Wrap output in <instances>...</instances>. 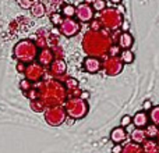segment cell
<instances>
[{"label": "cell", "mask_w": 159, "mask_h": 153, "mask_svg": "<svg viewBox=\"0 0 159 153\" xmlns=\"http://www.w3.org/2000/svg\"><path fill=\"white\" fill-rule=\"evenodd\" d=\"M82 50L88 57L103 59L107 56L110 46L113 45V38L105 31L88 29L82 38Z\"/></svg>", "instance_id": "1"}, {"label": "cell", "mask_w": 159, "mask_h": 153, "mask_svg": "<svg viewBox=\"0 0 159 153\" xmlns=\"http://www.w3.org/2000/svg\"><path fill=\"white\" fill-rule=\"evenodd\" d=\"M36 90H38V99L43 102L46 107L53 106H63L67 100V90L64 88L63 82L59 79H48L35 85Z\"/></svg>", "instance_id": "2"}, {"label": "cell", "mask_w": 159, "mask_h": 153, "mask_svg": "<svg viewBox=\"0 0 159 153\" xmlns=\"http://www.w3.org/2000/svg\"><path fill=\"white\" fill-rule=\"evenodd\" d=\"M13 55L17 61L24 64L34 63L38 56V46L32 39H22V41L17 42L16 46L13 49Z\"/></svg>", "instance_id": "3"}, {"label": "cell", "mask_w": 159, "mask_h": 153, "mask_svg": "<svg viewBox=\"0 0 159 153\" xmlns=\"http://www.w3.org/2000/svg\"><path fill=\"white\" fill-rule=\"evenodd\" d=\"M64 110H66L67 117L73 118V120H80L84 118L89 111V106H88L87 100H82L81 98H70L63 104Z\"/></svg>", "instance_id": "4"}, {"label": "cell", "mask_w": 159, "mask_h": 153, "mask_svg": "<svg viewBox=\"0 0 159 153\" xmlns=\"http://www.w3.org/2000/svg\"><path fill=\"white\" fill-rule=\"evenodd\" d=\"M99 21H101V25L105 27L106 29L109 31H115L119 29L123 24L124 18H123V14H120L117 11V8H105L103 11H101L99 14Z\"/></svg>", "instance_id": "5"}, {"label": "cell", "mask_w": 159, "mask_h": 153, "mask_svg": "<svg viewBox=\"0 0 159 153\" xmlns=\"http://www.w3.org/2000/svg\"><path fill=\"white\" fill-rule=\"evenodd\" d=\"M45 121L49 124L50 127H59L66 121L67 114L63 106H53V107H46L43 113Z\"/></svg>", "instance_id": "6"}, {"label": "cell", "mask_w": 159, "mask_h": 153, "mask_svg": "<svg viewBox=\"0 0 159 153\" xmlns=\"http://www.w3.org/2000/svg\"><path fill=\"white\" fill-rule=\"evenodd\" d=\"M124 68V63L120 60V57H112V56H106L102 63V70L106 75L116 76L119 75Z\"/></svg>", "instance_id": "7"}, {"label": "cell", "mask_w": 159, "mask_h": 153, "mask_svg": "<svg viewBox=\"0 0 159 153\" xmlns=\"http://www.w3.org/2000/svg\"><path fill=\"white\" fill-rule=\"evenodd\" d=\"M45 67H42L39 63H30L27 64V67H25V71H24V75H25V79L27 81H30L31 84H38V82H41L42 79H43L45 76Z\"/></svg>", "instance_id": "8"}, {"label": "cell", "mask_w": 159, "mask_h": 153, "mask_svg": "<svg viewBox=\"0 0 159 153\" xmlns=\"http://www.w3.org/2000/svg\"><path fill=\"white\" fill-rule=\"evenodd\" d=\"M59 31L66 38H73L80 32V22L74 18H63L61 24L59 25Z\"/></svg>", "instance_id": "9"}, {"label": "cell", "mask_w": 159, "mask_h": 153, "mask_svg": "<svg viewBox=\"0 0 159 153\" xmlns=\"http://www.w3.org/2000/svg\"><path fill=\"white\" fill-rule=\"evenodd\" d=\"M48 68H49L48 72H49L50 76H53L55 79H59V81L61 82L64 78V75H66V72H67V64L63 59H55L53 63L50 64Z\"/></svg>", "instance_id": "10"}, {"label": "cell", "mask_w": 159, "mask_h": 153, "mask_svg": "<svg viewBox=\"0 0 159 153\" xmlns=\"http://www.w3.org/2000/svg\"><path fill=\"white\" fill-rule=\"evenodd\" d=\"M75 17L78 22H91L93 20V8L92 6L81 3L78 7H75Z\"/></svg>", "instance_id": "11"}, {"label": "cell", "mask_w": 159, "mask_h": 153, "mask_svg": "<svg viewBox=\"0 0 159 153\" xmlns=\"http://www.w3.org/2000/svg\"><path fill=\"white\" fill-rule=\"evenodd\" d=\"M36 60L41 64L42 67H49L50 64L55 60V55H53V50L48 47H42V49L38 50V56H36Z\"/></svg>", "instance_id": "12"}, {"label": "cell", "mask_w": 159, "mask_h": 153, "mask_svg": "<svg viewBox=\"0 0 159 153\" xmlns=\"http://www.w3.org/2000/svg\"><path fill=\"white\" fill-rule=\"evenodd\" d=\"M82 67L84 70L88 72V74H96L102 70V61L101 59H96V57H85L84 63H82Z\"/></svg>", "instance_id": "13"}, {"label": "cell", "mask_w": 159, "mask_h": 153, "mask_svg": "<svg viewBox=\"0 0 159 153\" xmlns=\"http://www.w3.org/2000/svg\"><path fill=\"white\" fill-rule=\"evenodd\" d=\"M134 43V38L130 32H121L117 38V46L120 47L121 50H127L133 46Z\"/></svg>", "instance_id": "14"}, {"label": "cell", "mask_w": 159, "mask_h": 153, "mask_svg": "<svg viewBox=\"0 0 159 153\" xmlns=\"http://www.w3.org/2000/svg\"><path fill=\"white\" fill-rule=\"evenodd\" d=\"M149 124V117L147 111H137L133 117V125L137 128H145Z\"/></svg>", "instance_id": "15"}, {"label": "cell", "mask_w": 159, "mask_h": 153, "mask_svg": "<svg viewBox=\"0 0 159 153\" xmlns=\"http://www.w3.org/2000/svg\"><path fill=\"white\" fill-rule=\"evenodd\" d=\"M127 138V132H126V128H123V127H116V128L112 129V132H110V139H112V142L115 143H121L124 142Z\"/></svg>", "instance_id": "16"}, {"label": "cell", "mask_w": 159, "mask_h": 153, "mask_svg": "<svg viewBox=\"0 0 159 153\" xmlns=\"http://www.w3.org/2000/svg\"><path fill=\"white\" fill-rule=\"evenodd\" d=\"M131 142L134 143H138V145H143L144 142H145L148 138H147L145 135V131H144V128H135L134 131L131 132Z\"/></svg>", "instance_id": "17"}, {"label": "cell", "mask_w": 159, "mask_h": 153, "mask_svg": "<svg viewBox=\"0 0 159 153\" xmlns=\"http://www.w3.org/2000/svg\"><path fill=\"white\" fill-rule=\"evenodd\" d=\"M30 10H31V14H32L34 17H36V18H41V17H43L45 14H46V7H45V4L41 2H34L32 7H31Z\"/></svg>", "instance_id": "18"}, {"label": "cell", "mask_w": 159, "mask_h": 153, "mask_svg": "<svg viewBox=\"0 0 159 153\" xmlns=\"http://www.w3.org/2000/svg\"><path fill=\"white\" fill-rule=\"evenodd\" d=\"M144 153H159V145L157 139H147L145 142L141 145Z\"/></svg>", "instance_id": "19"}, {"label": "cell", "mask_w": 159, "mask_h": 153, "mask_svg": "<svg viewBox=\"0 0 159 153\" xmlns=\"http://www.w3.org/2000/svg\"><path fill=\"white\" fill-rule=\"evenodd\" d=\"M121 153H144V151L141 148V145L131 142V143H127L126 146H123Z\"/></svg>", "instance_id": "20"}, {"label": "cell", "mask_w": 159, "mask_h": 153, "mask_svg": "<svg viewBox=\"0 0 159 153\" xmlns=\"http://www.w3.org/2000/svg\"><path fill=\"white\" fill-rule=\"evenodd\" d=\"M144 131H145V135H147L148 139H155V138H158L159 127L154 125V124H148V125L144 128Z\"/></svg>", "instance_id": "21"}, {"label": "cell", "mask_w": 159, "mask_h": 153, "mask_svg": "<svg viewBox=\"0 0 159 153\" xmlns=\"http://www.w3.org/2000/svg\"><path fill=\"white\" fill-rule=\"evenodd\" d=\"M120 60L123 61L124 64H131L133 61H134V53L131 52L130 49H127V50H121L120 52Z\"/></svg>", "instance_id": "22"}, {"label": "cell", "mask_w": 159, "mask_h": 153, "mask_svg": "<svg viewBox=\"0 0 159 153\" xmlns=\"http://www.w3.org/2000/svg\"><path fill=\"white\" fill-rule=\"evenodd\" d=\"M61 15L64 18H74L75 17V7L73 4H64L61 7Z\"/></svg>", "instance_id": "23"}, {"label": "cell", "mask_w": 159, "mask_h": 153, "mask_svg": "<svg viewBox=\"0 0 159 153\" xmlns=\"http://www.w3.org/2000/svg\"><path fill=\"white\" fill-rule=\"evenodd\" d=\"M31 110L35 113H45L46 110V106L43 104V102L41 99H35V100H31Z\"/></svg>", "instance_id": "24"}, {"label": "cell", "mask_w": 159, "mask_h": 153, "mask_svg": "<svg viewBox=\"0 0 159 153\" xmlns=\"http://www.w3.org/2000/svg\"><path fill=\"white\" fill-rule=\"evenodd\" d=\"M149 120L154 125L159 127V106H154L151 110H149V114H148Z\"/></svg>", "instance_id": "25"}, {"label": "cell", "mask_w": 159, "mask_h": 153, "mask_svg": "<svg viewBox=\"0 0 159 153\" xmlns=\"http://www.w3.org/2000/svg\"><path fill=\"white\" fill-rule=\"evenodd\" d=\"M63 18H64V17L61 15L60 13H52V14H50V22H52L55 27H57V28H59V25L61 24Z\"/></svg>", "instance_id": "26"}, {"label": "cell", "mask_w": 159, "mask_h": 153, "mask_svg": "<svg viewBox=\"0 0 159 153\" xmlns=\"http://www.w3.org/2000/svg\"><path fill=\"white\" fill-rule=\"evenodd\" d=\"M92 8H93V11L101 13V11H103L106 8V3H105V0H95L92 3Z\"/></svg>", "instance_id": "27"}, {"label": "cell", "mask_w": 159, "mask_h": 153, "mask_svg": "<svg viewBox=\"0 0 159 153\" xmlns=\"http://www.w3.org/2000/svg\"><path fill=\"white\" fill-rule=\"evenodd\" d=\"M120 52L121 49L117 46V45H112L109 49V52H107V56H112V57H117V56H120Z\"/></svg>", "instance_id": "28"}, {"label": "cell", "mask_w": 159, "mask_h": 153, "mask_svg": "<svg viewBox=\"0 0 159 153\" xmlns=\"http://www.w3.org/2000/svg\"><path fill=\"white\" fill-rule=\"evenodd\" d=\"M17 3H18V6L21 8H24V10H30L34 4L32 0H17Z\"/></svg>", "instance_id": "29"}, {"label": "cell", "mask_w": 159, "mask_h": 153, "mask_svg": "<svg viewBox=\"0 0 159 153\" xmlns=\"http://www.w3.org/2000/svg\"><path fill=\"white\" fill-rule=\"evenodd\" d=\"M25 96H27L30 100H35V99H38V90H36V88L32 85V88H31V89L25 93Z\"/></svg>", "instance_id": "30"}, {"label": "cell", "mask_w": 159, "mask_h": 153, "mask_svg": "<svg viewBox=\"0 0 159 153\" xmlns=\"http://www.w3.org/2000/svg\"><path fill=\"white\" fill-rule=\"evenodd\" d=\"M20 88H21V90H22L24 93H27L28 90L32 88V84H31L30 81H27V79H22V81L20 82Z\"/></svg>", "instance_id": "31"}, {"label": "cell", "mask_w": 159, "mask_h": 153, "mask_svg": "<svg viewBox=\"0 0 159 153\" xmlns=\"http://www.w3.org/2000/svg\"><path fill=\"white\" fill-rule=\"evenodd\" d=\"M130 124H133V117H130V116H123V118H121V121H120V127L126 128Z\"/></svg>", "instance_id": "32"}, {"label": "cell", "mask_w": 159, "mask_h": 153, "mask_svg": "<svg viewBox=\"0 0 159 153\" xmlns=\"http://www.w3.org/2000/svg\"><path fill=\"white\" fill-rule=\"evenodd\" d=\"M101 21L99 20H92L91 21V29H93V31H101Z\"/></svg>", "instance_id": "33"}, {"label": "cell", "mask_w": 159, "mask_h": 153, "mask_svg": "<svg viewBox=\"0 0 159 153\" xmlns=\"http://www.w3.org/2000/svg\"><path fill=\"white\" fill-rule=\"evenodd\" d=\"M48 2H49L50 8H52V10H53V7H55V8H57L61 4V0H48Z\"/></svg>", "instance_id": "34"}, {"label": "cell", "mask_w": 159, "mask_h": 153, "mask_svg": "<svg viewBox=\"0 0 159 153\" xmlns=\"http://www.w3.org/2000/svg\"><path fill=\"white\" fill-rule=\"evenodd\" d=\"M25 67H27V64H24V63H20V61H17V66H16V68H17V71H18V72H22V74H24V71H25Z\"/></svg>", "instance_id": "35"}, {"label": "cell", "mask_w": 159, "mask_h": 153, "mask_svg": "<svg viewBox=\"0 0 159 153\" xmlns=\"http://www.w3.org/2000/svg\"><path fill=\"white\" fill-rule=\"evenodd\" d=\"M143 107H144L143 111H149V110L152 109V103L149 100H145V102H144V106Z\"/></svg>", "instance_id": "36"}, {"label": "cell", "mask_w": 159, "mask_h": 153, "mask_svg": "<svg viewBox=\"0 0 159 153\" xmlns=\"http://www.w3.org/2000/svg\"><path fill=\"white\" fill-rule=\"evenodd\" d=\"M121 149H123V146H121L120 143H116L112 148V153H121Z\"/></svg>", "instance_id": "37"}, {"label": "cell", "mask_w": 159, "mask_h": 153, "mask_svg": "<svg viewBox=\"0 0 159 153\" xmlns=\"http://www.w3.org/2000/svg\"><path fill=\"white\" fill-rule=\"evenodd\" d=\"M120 29H121V32H129V22L123 21V24H121Z\"/></svg>", "instance_id": "38"}, {"label": "cell", "mask_w": 159, "mask_h": 153, "mask_svg": "<svg viewBox=\"0 0 159 153\" xmlns=\"http://www.w3.org/2000/svg\"><path fill=\"white\" fill-rule=\"evenodd\" d=\"M80 98H81L82 100H87V99L89 98V93H88L87 90H84V92H81V95H80Z\"/></svg>", "instance_id": "39"}, {"label": "cell", "mask_w": 159, "mask_h": 153, "mask_svg": "<svg viewBox=\"0 0 159 153\" xmlns=\"http://www.w3.org/2000/svg\"><path fill=\"white\" fill-rule=\"evenodd\" d=\"M110 3H113V4H120L121 3V0H109Z\"/></svg>", "instance_id": "40"}, {"label": "cell", "mask_w": 159, "mask_h": 153, "mask_svg": "<svg viewBox=\"0 0 159 153\" xmlns=\"http://www.w3.org/2000/svg\"><path fill=\"white\" fill-rule=\"evenodd\" d=\"M95 2V0H84V3L85 4H89V6H92V3Z\"/></svg>", "instance_id": "41"}, {"label": "cell", "mask_w": 159, "mask_h": 153, "mask_svg": "<svg viewBox=\"0 0 159 153\" xmlns=\"http://www.w3.org/2000/svg\"><path fill=\"white\" fill-rule=\"evenodd\" d=\"M157 142H158V145H159V134H158V138H157Z\"/></svg>", "instance_id": "42"}]
</instances>
